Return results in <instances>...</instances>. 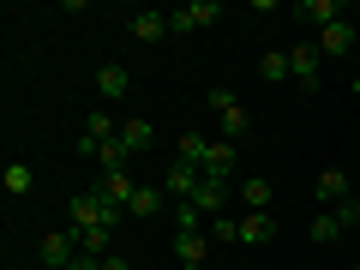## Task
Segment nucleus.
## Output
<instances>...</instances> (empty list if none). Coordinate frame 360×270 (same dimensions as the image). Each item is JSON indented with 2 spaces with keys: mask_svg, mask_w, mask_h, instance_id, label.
I'll list each match as a JSON object with an SVG mask.
<instances>
[{
  "mask_svg": "<svg viewBox=\"0 0 360 270\" xmlns=\"http://www.w3.org/2000/svg\"><path fill=\"white\" fill-rule=\"evenodd\" d=\"M205 103H210V115L222 120V132H229V144H240L246 132H252V115H246V103L234 96L229 84H210V90H205Z\"/></svg>",
  "mask_w": 360,
  "mask_h": 270,
  "instance_id": "f257e3e1",
  "label": "nucleus"
},
{
  "mask_svg": "<svg viewBox=\"0 0 360 270\" xmlns=\"http://www.w3.org/2000/svg\"><path fill=\"white\" fill-rule=\"evenodd\" d=\"M66 210H72V229H120V217H127V210H120V205H108V198L96 193V186H90V193H78Z\"/></svg>",
  "mask_w": 360,
  "mask_h": 270,
  "instance_id": "f03ea898",
  "label": "nucleus"
},
{
  "mask_svg": "<svg viewBox=\"0 0 360 270\" xmlns=\"http://www.w3.org/2000/svg\"><path fill=\"white\" fill-rule=\"evenodd\" d=\"M288 72H295V84H300V90L312 96V90H319V72H324V49H319V42H307V37H300L295 49H288Z\"/></svg>",
  "mask_w": 360,
  "mask_h": 270,
  "instance_id": "7ed1b4c3",
  "label": "nucleus"
},
{
  "mask_svg": "<svg viewBox=\"0 0 360 270\" xmlns=\"http://www.w3.org/2000/svg\"><path fill=\"white\" fill-rule=\"evenodd\" d=\"M37 258H42V270H66L72 258H84V252H78V234L72 229H49L37 240Z\"/></svg>",
  "mask_w": 360,
  "mask_h": 270,
  "instance_id": "20e7f679",
  "label": "nucleus"
},
{
  "mask_svg": "<svg viewBox=\"0 0 360 270\" xmlns=\"http://www.w3.org/2000/svg\"><path fill=\"white\" fill-rule=\"evenodd\" d=\"M217 18H222L217 0H186L180 13H168V30H174V37H193V30H210Z\"/></svg>",
  "mask_w": 360,
  "mask_h": 270,
  "instance_id": "39448f33",
  "label": "nucleus"
},
{
  "mask_svg": "<svg viewBox=\"0 0 360 270\" xmlns=\"http://www.w3.org/2000/svg\"><path fill=\"white\" fill-rule=\"evenodd\" d=\"M234 162H240V150H234L229 139H210V150H205V162H198V174H205V180H229Z\"/></svg>",
  "mask_w": 360,
  "mask_h": 270,
  "instance_id": "423d86ee",
  "label": "nucleus"
},
{
  "mask_svg": "<svg viewBox=\"0 0 360 270\" xmlns=\"http://www.w3.org/2000/svg\"><path fill=\"white\" fill-rule=\"evenodd\" d=\"M96 193H103L108 205H120V210H127L132 198H139V180H132V168H108V174L96 180Z\"/></svg>",
  "mask_w": 360,
  "mask_h": 270,
  "instance_id": "0eeeda50",
  "label": "nucleus"
},
{
  "mask_svg": "<svg viewBox=\"0 0 360 270\" xmlns=\"http://www.w3.org/2000/svg\"><path fill=\"white\" fill-rule=\"evenodd\" d=\"M193 186H198V168H193V162H168V174H162L168 205H186V198H193Z\"/></svg>",
  "mask_w": 360,
  "mask_h": 270,
  "instance_id": "6e6552de",
  "label": "nucleus"
},
{
  "mask_svg": "<svg viewBox=\"0 0 360 270\" xmlns=\"http://www.w3.org/2000/svg\"><path fill=\"white\" fill-rule=\"evenodd\" d=\"M186 205H198L205 217H222V210H229V180H205V174H198V186H193Z\"/></svg>",
  "mask_w": 360,
  "mask_h": 270,
  "instance_id": "1a4fd4ad",
  "label": "nucleus"
},
{
  "mask_svg": "<svg viewBox=\"0 0 360 270\" xmlns=\"http://www.w3.org/2000/svg\"><path fill=\"white\" fill-rule=\"evenodd\" d=\"M295 18H300V25H312V30H330L336 18H348V13H342V0H300Z\"/></svg>",
  "mask_w": 360,
  "mask_h": 270,
  "instance_id": "9d476101",
  "label": "nucleus"
},
{
  "mask_svg": "<svg viewBox=\"0 0 360 270\" xmlns=\"http://www.w3.org/2000/svg\"><path fill=\"white\" fill-rule=\"evenodd\" d=\"M174 258H180V270H205V234L174 229Z\"/></svg>",
  "mask_w": 360,
  "mask_h": 270,
  "instance_id": "9b49d317",
  "label": "nucleus"
},
{
  "mask_svg": "<svg viewBox=\"0 0 360 270\" xmlns=\"http://www.w3.org/2000/svg\"><path fill=\"white\" fill-rule=\"evenodd\" d=\"M319 49H324V54H354V49H360V30L348 25V18H336L330 30H319Z\"/></svg>",
  "mask_w": 360,
  "mask_h": 270,
  "instance_id": "f8f14e48",
  "label": "nucleus"
},
{
  "mask_svg": "<svg viewBox=\"0 0 360 270\" xmlns=\"http://www.w3.org/2000/svg\"><path fill=\"white\" fill-rule=\"evenodd\" d=\"M240 240H246V246L276 240V217H270V210H246V217H240Z\"/></svg>",
  "mask_w": 360,
  "mask_h": 270,
  "instance_id": "ddd939ff",
  "label": "nucleus"
},
{
  "mask_svg": "<svg viewBox=\"0 0 360 270\" xmlns=\"http://www.w3.org/2000/svg\"><path fill=\"white\" fill-rule=\"evenodd\" d=\"M96 90H103L108 103H120V96L132 90V72H127V66H115V60H108V66H96Z\"/></svg>",
  "mask_w": 360,
  "mask_h": 270,
  "instance_id": "4468645a",
  "label": "nucleus"
},
{
  "mask_svg": "<svg viewBox=\"0 0 360 270\" xmlns=\"http://www.w3.org/2000/svg\"><path fill=\"white\" fill-rule=\"evenodd\" d=\"M348 193H354V186H348V174H342V168H324V174H319V205H342V198Z\"/></svg>",
  "mask_w": 360,
  "mask_h": 270,
  "instance_id": "2eb2a0df",
  "label": "nucleus"
},
{
  "mask_svg": "<svg viewBox=\"0 0 360 270\" xmlns=\"http://www.w3.org/2000/svg\"><path fill=\"white\" fill-rule=\"evenodd\" d=\"M120 144H127L132 156H144L156 144V127H150V120H120Z\"/></svg>",
  "mask_w": 360,
  "mask_h": 270,
  "instance_id": "dca6fc26",
  "label": "nucleus"
},
{
  "mask_svg": "<svg viewBox=\"0 0 360 270\" xmlns=\"http://www.w3.org/2000/svg\"><path fill=\"white\" fill-rule=\"evenodd\" d=\"M240 198H246V210H270V198H276V186H270L264 174H246V180H240Z\"/></svg>",
  "mask_w": 360,
  "mask_h": 270,
  "instance_id": "f3484780",
  "label": "nucleus"
},
{
  "mask_svg": "<svg viewBox=\"0 0 360 270\" xmlns=\"http://www.w3.org/2000/svg\"><path fill=\"white\" fill-rule=\"evenodd\" d=\"M132 37L139 42H162L168 37V13H139L132 18Z\"/></svg>",
  "mask_w": 360,
  "mask_h": 270,
  "instance_id": "a211bd4d",
  "label": "nucleus"
},
{
  "mask_svg": "<svg viewBox=\"0 0 360 270\" xmlns=\"http://www.w3.org/2000/svg\"><path fill=\"white\" fill-rule=\"evenodd\" d=\"M205 150H210V139H205V132H180V139H174V156H180V162H205Z\"/></svg>",
  "mask_w": 360,
  "mask_h": 270,
  "instance_id": "6ab92c4d",
  "label": "nucleus"
},
{
  "mask_svg": "<svg viewBox=\"0 0 360 270\" xmlns=\"http://www.w3.org/2000/svg\"><path fill=\"white\" fill-rule=\"evenodd\" d=\"M162 205H168V193H162V186H139V198L127 205V217H156Z\"/></svg>",
  "mask_w": 360,
  "mask_h": 270,
  "instance_id": "aec40b11",
  "label": "nucleus"
},
{
  "mask_svg": "<svg viewBox=\"0 0 360 270\" xmlns=\"http://www.w3.org/2000/svg\"><path fill=\"white\" fill-rule=\"evenodd\" d=\"M258 78H264V84H283V78H295V72H288V54H276V49L258 54Z\"/></svg>",
  "mask_w": 360,
  "mask_h": 270,
  "instance_id": "412c9836",
  "label": "nucleus"
},
{
  "mask_svg": "<svg viewBox=\"0 0 360 270\" xmlns=\"http://www.w3.org/2000/svg\"><path fill=\"white\" fill-rule=\"evenodd\" d=\"M96 162H103V174H108V168H127V162H132V150L120 144V132H115V139L103 144V150H96Z\"/></svg>",
  "mask_w": 360,
  "mask_h": 270,
  "instance_id": "4be33fe9",
  "label": "nucleus"
},
{
  "mask_svg": "<svg viewBox=\"0 0 360 270\" xmlns=\"http://www.w3.org/2000/svg\"><path fill=\"white\" fill-rule=\"evenodd\" d=\"M30 186H37V174H30L25 162H6V193H13V198H25Z\"/></svg>",
  "mask_w": 360,
  "mask_h": 270,
  "instance_id": "5701e85b",
  "label": "nucleus"
},
{
  "mask_svg": "<svg viewBox=\"0 0 360 270\" xmlns=\"http://www.w3.org/2000/svg\"><path fill=\"white\" fill-rule=\"evenodd\" d=\"M336 234H342V222H336V210H324V217H312V240H319V246H330Z\"/></svg>",
  "mask_w": 360,
  "mask_h": 270,
  "instance_id": "b1692460",
  "label": "nucleus"
},
{
  "mask_svg": "<svg viewBox=\"0 0 360 270\" xmlns=\"http://www.w3.org/2000/svg\"><path fill=\"white\" fill-rule=\"evenodd\" d=\"M210 240H240V217H210Z\"/></svg>",
  "mask_w": 360,
  "mask_h": 270,
  "instance_id": "393cba45",
  "label": "nucleus"
},
{
  "mask_svg": "<svg viewBox=\"0 0 360 270\" xmlns=\"http://www.w3.org/2000/svg\"><path fill=\"white\" fill-rule=\"evenodd\" d=\"M336 222H342V229H360V193H348L342 205H336Z\"/></svg>",
  "mask_w": 360,
  "mask_h": 270,
  "instance_id": "a878e982",
  "label": "nucleus"
},
{
  "mask_svg": "<svg viewBox=\"0 0 360 270\" xmlns=\"http://www.w3.org/2000/svg\"><path fill=\"white\" fill-rule=\"evenodd\" d=\"M198 222H205L198 205H174V229H198Z\"/></svg>",
  "mask_w": 360,
  "mask_h": 270,
  "instance_id": "bb28decb",
  "label": "nucleus"
},
{
  "mask_svg": "<svg viewBox=\"0 0 360 270\" xmlns=\"http://www.w3.org/2000/svg\"><path fill=\"white\" fill-rule=\"evenodd\" d=\"M66 270H103V258H72Z\"/></svg>",
  "mask_w": 360,
  "mask_h": 270,
  "instance_id": "cd10ccee",
  "label": "nucleus"
},
{
  "mask_svg": "<svg viewBox=\"0 0 360 270\" xmlns=\"http://www.w3.org/2000/svg\"><path fill=\"white\" fill-rule=\"evenodd\" d=\"M103 270H132V264H127V258H115V252H108V258H103Z\"/></svg>",
  "mask_w": 360,
  "mask_h": 270,
  "instance_id": "c85d7f7f",
  "label": "nucleus"
},
{
  "mask_svg": "<svg viewBox=\"0 0 360 270\" xmlns=\"http://www.w3.org/2000/svg\"><path fill=\"white\" fill-rule=\"evenodd\" d=\"M354 96H360V72H354Z\"/></svg>",
  "mask_w": 360,
  "mask_h": 270,
  "instance_id": "c756f323",
  "label": "nucleus"
}]
</instances>
